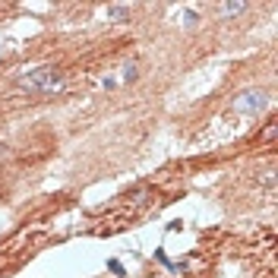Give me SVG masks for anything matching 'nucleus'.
Segmentation results:
<instances>
[{"label": "nucleus", "instance_id": "f257e3e1", "mask_svg": "<svg viewBox=\"0 0 278 278\" xmlns=\"http://www.w3.org/2000/svg\"><path fill=\"white\" fill-rule=\"evenodd\" d=\"M234 107H237V111H244V114H256V111L265 107V98L259 92H247V95H240V98L234 101Z\"/></svg>", "mask_w": 278, "mask_h": 278}, {"label": "nucleus", "instance_id": "f03ea898", "mask_svg": "<svg viewBox=\"0 0 278 278\" xmlns=\"http://www.w3.org/2000/svg\"><path fill=\"white\" fill-rule=\"evenodd\" d=\"M107 16H111V19H127L130 16V7H107Z\"/></svg>", "mask_w": 278, "mask_h": 278}, {"label": "nucleus", "instance_id": "7ed1b4c3", "mask_svg": "<svg viewBox=\"0 0 278 278\" xmlns=\"http://www.w3.org/2000/svg\"><path fill=\"white\" fill-rule=\"evenodd\" d=\"M244 10H247L244 4H221V13L225 16H237V13H244Z\"/></svg>", "mask_w": 278, "mask_h": 278}, {"label": "nucleus", "instance_id": "20e7f679", "mask_svg": "<svg viewBox=\"0 0 278 278\" xmlns=\"http://www.w3.org/2000/svg\"><path fill=\"white\" fill-rule=\"evenodd\" d=\"M107 272H114L117 278H124V275H127V269H124V265H120L117 259H107Z\"/></svg>", "mask_w": 278, "mask_h": 278}, {"label": "nucleus", "instance_id": "39448f33", "mask_svg": "<svg viewBox=\"0 0 278 278\" xmlns=\"http://www.w3.org/2000/svg\"><path fill=\"white\" fill-rule=\"evenodd\" d=\"M136 70H139L136 64H127V67H124V79H127V82H133V79H136V76H139V73H136Z\"/></svg>", "mask_w": 278, "mask_h": 278}, {"label": "nucleus", "instance_id": "423d86ee", "mask_svg": "<svg viewBox=\"0 0 278 278\" xmlns=\"http://www.w3.org/2000/svg\"><path fill=\"white\" fill-rule=\"evenodd\" d=\"M184 19H187V26H196V22H199V16H196V13H193V10H190V13H187Z\"/></svg>", "mask_w": 278, "mask_h": 278}, {"label": "nucleus", "instance_id": "0eeeda50", "mask_svg": "<svg viewBox=\"0 0 278 278\" xmlns=\"http://www.w3.org/2000/svg\"><path fill=\"white\" fill-rule=\"evenodd\" d=\"M4 149H7V146H4V142H0V152H4Z\"/></svg>", "mask_w": 278, "mask_h": 278}]
</instances>
